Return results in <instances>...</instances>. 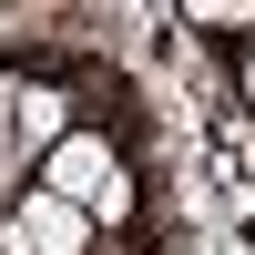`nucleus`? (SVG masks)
Listing matches in <instances>:
<instances>
[{
	"mask_svg": "<svg viewBox=\"0 0 255 255\" xmlns=\"http://www.w3.org/2000/svg\"><path fill=\"white\" fill-rule=\"evenodd\" d=\"M235 82H245V113H255V41L235 51Z\"/></svg>",
	"mask_w": 255,
	"mask_h": 255,
	"instance_id": "4",
	"label": "nucleus"
},
{
	"mask_svg": "<svg viewBox=\"0 0 255 255\" xmlns=\"http://www.w3.org/2000/svg\"><path fill=\"white\" fill-rule=\"evenodd\" d=\"M41 194H61V204H82L92 225H123L133 215V174H123V153L92 133V123H72V133L41 153Z\"/></svg>",
	"mask_w": 255,
	"mask_h": 255,
	"instance_id": "1",
	"label": "nucleus"
},
{
	"mask_svg": "<svg viewBox=\"0 0 255 255\" xmlns=\"http://www.w3.org/2000/svg\"><path fill=\"white\" fill-rule=\"evenodd\" d=\"M82 245H92V215L61 204V194H41V184L0 215V255H82Z\"/></svg>",
	"mask_w": 255,
	"mask_h": 255,
	"instance_id": "2",
	"label": "nucleus"
},
{
	"mask_svg": "<svg viewBox=\"0 0 255 255\" xmlns=\"http://www.w3.org/2000/svg\"><path fill=\"white\" fill-rule=\"evenodd\" d=\"M61 133H72V123H61V92H20V143H31V153H51Z\"/></svg>",
	"mask_w": 255,
	"mask_h": 255,
	"instance_id": "3",
	"label": "nucleus"
}]
</instances>
